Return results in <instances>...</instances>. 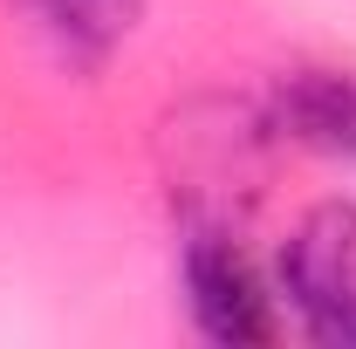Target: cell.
<instances>
[{
  "label": "cell",
  "mask_w": 356,
  "mask_h": 349,
  "mask_svg": "<svg viewBox=\"0 0 356 349\" xmlns=\"http://www.w3.org/2000/svg\"><path fill=\"white\" fill-rule=\"evenodd\" d=\"M281 295L315 343L356 349V199H322L281 247Z\"/></svg>",
  "instance_id": "cell-1"
},
{
  "label": "cell",
  "mask_w": 356,
  "mask_h": 349,
  "mask_svg": "<svg viewBox=\"0 0 356 349\" xmlns=\"http://www.w3.org/2000/svg\"><path fill=\"white\" fill-rule=\"evenodd\" d=\"M28 14L42 21V35L55 42L62 62H76V69H103L117 48L131 42L144 0H28Z\"/></svg>",
  "instance_id": "cell-4"
},
{
  "label": "cell",
  "mask_w": 356,
  "mask_h": 349,
  "mask_svg": "<svg viewBox=\"0 0 356 349\" xmlns=\"http://www.w3.org/2000/svg\"><path fill=\"white\" fill-rule=\"evenodd\" d=\"M267 131L309 144L322 158H356V76L350 69H295L274 89Z\"/></svg>",
  "instance_id": "cell-3"
},
{
  "label": "cell",
  "mask_w": 356,
  "mask_h": 349,
  "mask_svg": "<svg viewBox=\"0 0 356 349\" xmlns=\"http://www.w3.org/2000/svg\"><path fill=\"white\" fill-rule=\"evenodd\" d=\"M178 274H185V308H192L199 336H213V343H226V349L274 343V295L261 288V274L247 267L240 240H233L226 226L199 219L192 240H185Z\"/></svg>",
  "instance_id": "cell-2"
}]
</instances>
